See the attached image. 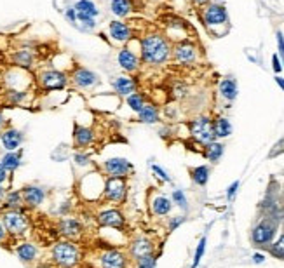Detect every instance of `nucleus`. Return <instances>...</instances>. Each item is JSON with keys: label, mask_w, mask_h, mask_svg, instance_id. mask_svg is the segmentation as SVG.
Returning <instances> with one entry per match:
<instances>
[{"label": "nucleus", "mask_w": 284, "mask_h": 268, "mask_svg": "<svg viewBox=\"0 0 284 268\" xmlns=\"http://www.w3.org/2000/svg\"><path fill=\"white\" fill-rule=\"evenodd\" d=\"M173 49L169 46L168 38L161 33H148L140 40V59L145 65L159 66L166 63L171 56Z\"/></svg>", "instance_id": "obj_1"}, {"label": "nucleus", "mask_w": 284, "mask_h": 268, "mask_svg": "<svg viewBox=\"0 0 284 268\" xmlns=\"http://www.w3.org/2000/svg\"><path fill=\"white\" fill-rule=\"evenodd\" d=\"M53 260L61 268H73L81 261V249L70 241H61L54 244Z\"/></svg>", "instance_id": "obj_2"}, {"label": "nucleus", "mask_w": 284, "mask_h": 268, "mask_svg": "<svg viewBox=\"0 0 284 268\" xmlns=\"http://www.w3.org/2000/svg\"><path fill=\"white\" fill-rule=\"evenodd\" d=\"M37 80H39V85L42 91H63V89L68 85V80L70 77L66 75L65 72L61 70H44V72L39 73L37 77Z\"/></svg>", "instance_id": "obj_3"}, {"label": "nucleus", "mask_w": 284, "mask_h": 268, "mask_svg": "<svg viewBox=\"0 0 284 268\" xmlns=\"http://www.w3.org/2000/svg\"><path fill=\"white\" fill-rule=\"evenodd\" d=\"M0 219L11 235H23L28 230V218L21 209H5Z\"/></svg>", "instance_id": "obj_4"}, {"label": "nucleus", "mask_w": 284, "mask_h": 268, "mask_svg": "<svg viewBox=\"0 0 284 268\" xmlns=\"http://www.w3.org/2000/svg\"><path fill=\"white\" fill-rule=\"evenodd\" d=\"M127 197V181L126 178H112L108 176L105 180L103 199H107L112 204H122Z\"/></svg>", "instance_id": "obj_5"}, {"label": "nucleus", "mask_w": 284, "mask_h": 268, "mask_svg": "<svg viewBox=\"0 0 284 268\" xmlns=\"http://www.w3.org/2000/svg\"><path fill=\"white\" fill-rule=\"evenodd\" d=\"M277 225L274 219H263L261 223H258L256 226L251 232V241H253L255 245L258 247H265L272 242L274 235H276Z\"/></svg>", "instance_id": "obj_6"}, {"label": "nucleus", "mask_w": 284, "mask_h": 268, "mask_svg": "<svg viewBox=\"0 0 284 268\" xmlns=\"http://www.w3.org/2000/svg\"><path fill=\"white\" fill-rule=\"evenodd\" d=\"M100 268H129L131 258L120 249H105L98 258Z\"/></svg>", "instance_id": "obj_7"}, {"label": "nucleus", "mask_w": 284, "mask_h": 268, "mask_svg": "<svg viewBox=\"0 0 284 268\" xmlns=\"http://www.w3.org/2000/svg\"><path fill=\"white\" fill-rule=\"evenodd\" d=\"M190 133L202 145H209L216 139L215 133H213V122L207 117H199V119L192 120L190 122Z\"/></svg>", "instance_id": "obj_8"}, {"label": "nucleus", "mask_w": 284, "mask_h": 268, "mask_svg": "<svg viewBox=\"0 0 284 268\" xmlns=\"http://www.w3.org/2000/svg\"><path fill=\"white\" fill-rule=\"evenodd\" d=\"M103 171L112 178H127L135 171V165L124 157H112L103 162Z\"/></svg>", "instance_id": "obj_9"}, {"label": "nucleus", "mask_w": 284, "mask_h": 268, "mask_svg": "<svg viewBox=\"0 0 284 268\" xmlns=\"http://www.w3.org/2000/svg\"><path fill=\"white\" fill-rule=\"evenodd\" d=\"M70 80H72L73 85L79 89H91V87H96V85L100 84V77H98L94 72H91V70L77 66V68L72 72V75H70Z\"/></svg>", "instance_id": "obj_10"}, {"label": "nucleus", "mask_w": 284, "mask_h": 268, "mask_svg": "<svg viewBox=\"0 0 284 268\" xmlns=\"http://www.w3.org/2000/svg\"><path fill=\"white\" fill-rule=\"evenodd\" d=\"M98 223H100L103 228H115L122 230L126 225V218H124L122 211L115 209V207H110V209L101 211L98 214Z\"/></svg>", "instance_id": "obj_11"}, {"label": "nucleus", "mask_w": 284, "mask_h": 268, "mask_svg": "<svg viewBox=\"0 0 284 268\" xmlns=\"http://www.w3.org/2000/svg\"><path fill=\"white\" fill-rule=\"evenodd\" d=\"M202 19L206 27L213 28V27H220V25H225L228 16H227V9L220 4H209L206 5L202 12Z\"/></svg>", "instance_id": "obj_12"}, {"label": "nucleus", "mask_w": 284, "mask_h": 268, "mask_svg": "<svg viewBox=\"0 0 284 268\" xmlns=\"http://www.w3.org/2000/svg\"><path fill=\"white\" fill-rule=\"evenodd\" d=\"M108 35L114 42L117 44H127L133 38V30L129 28V25L124 23L122 19H114L108 23Z\"/></svg>", "instance_id": "obj_13"}, {"label": "nucleus", "mask_w": 284, "mask_h": 268, "mask_svg": "<svg viewBox=\"0 0 284 268\" xmlns=\"http://www.w3.org/2000/svg\"><path fill=\"white\" fill-rule=\"evenodd\" d=\"M173 57H174V61H178L180 65H190V63L196 61L197 47L194 46L192 42H188V40H185V42H180V44H176V46H174Z\"/></svg>", "instance_id": "obj_14"}, {"label": "nucleus", "mask_w": 284, "mask_h": 268, "mask_svg": "<svg viewBox=\"0 0 284 268\" xmlns=\"http://www.w3.org/2000/svg\"><path fill=\"white\" fill-rule=\"evenodd\" d=\"M0 145L4 146L5 152H16L23 145V133L16 127H7L0 133Z\"/></svg>", "instance_id": "obj_15"}, {"label": "nucleus", "mask_w": 284, "mask_h": 268, "mask_svg": "<svg viewBox=\"0 0 284 268\" xmlns=\"http://www.w3.org/2000/svg\"><path fill=\"white\" fill-rule=\"evenodd\" d=\"M117 63H119V66L124 70V72L135 73L140 70L142 59H140L138 54L133 53L129 47H122V49L119 51V54H117Z\"/></svg>", "instance_id": "obj_16"}, {"label": "nucleus", "mask_w": 284, "mask_h": 268, "mask_svg": "<svg viewBox=\"0 0 284 268\" xmlns=\"http://www.w3.org/2000/svg\"><path fill=\"white\" fill-rule=\"evenodd\" d=\"M5 84L9 89H14V91H27L28 84H30V79H28V73L23 68H12L11 72H7L5 75Z\"/></svg>", "instance_id": "obj_17"}, {"label": "nucleus", "mask_w": 284, "mask_h": 268, "mask_svg": "<svg viewBox=\"0 0 284 268\" xmlns=\"http://www.w3.org/2000/svg\"><path fill=\"white\" fill-rule=\"evenodd\" d=\"M154 242L146 237H138L131 242L129 245V258L133 260H140L143 256H148V254H154Z\"/></svg>", "instance_id": "obj_18"}, {"label": "nucleus", "mask_w": 284, "mask_h": 268, "mask_svg": "<svg viewBox=\"0 0 284 268\" xmlns=\"http://www.w3.org/2000/svg\"><path fill=\"white\" fill-rule=\"evenodd\" d=\"M73 9L77 12V23L85 21V19H96L100 16V9L92 0H77Z\"/></svg>", "instance_id": "obj_19"}, {"label": "nucleus", "mask_w": 284, "mask_h": 268, "mask_svg": "<svg viewBox=\"0 0 284 268\" xmlns=\"http://www.w3.org/2000/svg\"><path fill=\"white\" fill-rule=\"evenodd\" d=\"M58 230L63 237L70 239V241L79 239L82 235V225H81V221L75 218H63L58 225Z\"/></svg>", "instance_id": "obj_20"}, {"label": "nucleus", "mask_w": 284, "mask_h": 268, "mask_svg": "<svg viewBox=\"0 0 284 268\" xmlns=\"http://www.w3.org/2000/svg\"><path fill=\"white\" fill-rule=\"evenodd\" d=\"M21 195H23V202L27 204L28 207H37L46 200V191H44V188L35 187V185L25 187L23 191H21Z\"/></svg>", "instance_id": "obj_21"}, {"label": "nucleus", "mask_w": 284, "mask_h": 268, "mask_svg": "<svg viewBox=\"0 0 284 268\" xmlns=\"http://www.w3.org/2000/svg\"><path fill=\"white\" fill-rule=\"evenodd\" d=\"M136 80L133 79V77H127V75H119L115 77L114 80H112V87H114V91L117 92L119 96H129L133 94V92H136Z\"/></svg>", "instance_id": "obj_22"}, {"label": "nucleus", "mask_w": 284, "mask_h": 268, "mask_svg": "<svg viewBox=\"0 0 284 268\" xmlns=\"http://www.w3.org/2000/svg\"><path fill=\"white\" fill-rule=\"evenodd\" d=\"M73 143L79 148H85L94 143V131L85 126H75L73 129Z\"/></svg>", "instance_id": "obj_23"}, {"label": "nucleus", "mask_w": 284, "mask_h": 268, "mask_svg": "<svg viewBox=\"0 0 284 268\" xmlns=\"http://www.w3.org/2000/svg\"><path fill=\"white\" fill-rule=\"evenodd\" d=\"M12 63H14V66H18V68H23V70L31 68L35 63V51L28 49V47L18 49L12 54Z\"/></svg>", "instance_id": "obj_24"}, {"label": "nucleus", "mask_w": 284, "mask_h": 268, "mask_svg": "<svg viewBox=\"0 0 284 268\" xmlns=\"http://www.w3.org/2000/svg\"><path fill=\"white\" fill-rule=\"evenodd\" d=\"M110 11L115 18L124 19L133 12V4H131V0H112Z\"/></svg>", "instance_id": "obj_25"}, {"label": "nucleus", "mask_w": 284, "mask_h": 268, "mask_svg": "<svg viewBox=\"0 0 284 268\" xmlns=\"http://www.w3.org/2000/svg\"><path fill=\"white\" fill-rule=\"evenodd\" d=\"M220 94H222V98H225L227 101H234L235 98H237V82L234 80V79H223L222 82H220Z\"/></svg>", "instance_id": "obj_26"}, {"label": "nucleus", "mask_w": 284, "mask_h": 268, "mask_svg": "<svg viewBox=\"0 0 284 268\" xmlns=\"http://www.w3.org/2000/svg\"><path fill=\"white\" fill-rule=\"evenodd\" d=\"M136 115H138V120L142 124H157L159 122V110L154 107V105L146 103Z\"/></svg>", "instance_id": "obj_27"}, {"label": "nucleus", "mask_w": 284, "mask_h": 268, "mask_svg": "<svg viewBox=\"0 0 284 268\" xmlns=\"http://www.w3.org/2000/svg\"><path fill=\"white\" fill-rule=\"evenodd\" d=\"M213 133L216 138H228L232 134V124L225 117H218L216 120H213Z\"/></svg>", "instance_id": "obj_28"}, {"label": "nucleus", "mask_w": 284, "mask_h": 268, "mask_svg": "<svg viewBox=\"0 0 284 268\" xmlns=\"http://www.w3.org/2000/svg\"><path fill=\"white\" fill-rule=\"evenodd\" d=\"M171 209H173V204H171V200H169L168 197L159 195V197H155V199L152 200V211H154L155 216L169 214Z\"/></svg>", "instance_id": "obj_29"}, {"label": "nucleus", "mask_w": 284, "mask_h": 268, "mask_svg": "<svg viewBox=\"0 0 284 268\" xmlns=\"http://www.w3.org/2000/svg\"><path fill=\"white\" fill-rule=\"evenodd\" d=\"M16 254H18V258H20L21 261L30 263V261H33L35 256H37V247H35L33 244H30V242H21V244L16 247Z\"/></svg>", "instance_id": "obj_30"}, {"label": "nucleus", "mask_w": 284, "mask_h": 268, "mask_svg": "<svg viewBox=\"0 0 284 268\" xmlns=\"http://www.w3.org/2000/svg\"><path fill=\"white\" fill-rule=\"evenodd\" d=\"M0 164L7 169V172H14L21 165V152H7L2 157Z\"/></svg>", "instance_id": "obj_31"}, {"label": "nucleus", "mask_w": 284, "mask_h": 268, "mask_svg": "<svg viewBox=\"0 0 284 268\" xmlns=\"http://www.w3.org/2000/svg\"><path fill=\"white\" fill-rule=\"evenodd\" d=\"M4 207L5 209H21L23 207V195H21V191L18 190L7 191V195L4 199Z\"/></svg>", "instance_id": "obj_32"}, {"label": "nucleus", "mask_w": 284, "mask_h": 268, "mask_svg": "<svg viewBox=\"0 0 284 268\" xmlns=\"http://www.w3.org/2000/svg\"><path fill=\"white\" fill-rule=\"evenodd\" d=\"M30 98V92L28 91H14V89H9L7 91V101L9 105H14V107H20L25 105Z\"/></svg>", "instance_id": "obj_33"}, {"label": "nucleus", "mask_w": 284, "mask_h": 268, "mask_svg": "<svg viewBox=\"0 0 284 268\" xmlns=\"http://www.w3.org/2000/svg\"><path fill=\"white\" fill-rule=\"evenodd\" d=\"M190 176H192V180L196 181L197 185L204 187V185L207 183V180H209V167H207V165L194 167L192 171H190Z\"/></svg>", "instance_id": "obj_34"}, {"label": "nucleus", "mask_w": 284, "mask_h": 268, "mask_svg": "<svg viewBox=\"0 0 284 268\" xmlns=\"http://www.w3.org/2000/svg\"><path fill=\"white\" fill-rule=\"evenodd\" d=\"M204 155H206V159H209L211 162H218L220 157L223 155V145L222 143H209V145H206V152H204Z\"/></svg>", "instance_id": "obj_35"}, {"label": "nucleus", "mask_w": 284, "mask_h": 268, "mask_svg": "<svg viewBox=\"0 0 284 268\" xmlns=\"http://www.w3.org/2000/svg\"><path fill=\"white\" fill-rule=\"evenodd\" d=\"M126 101H127V107L135 111V113H138V111L146 105L145 98H143V94H140V92H133V94H129L126 98Z\"/></svg>", "instance_id": "obj_36"}, {"label": "nucleus", "mask_w": 284, "mask_h": 268, "mask_svg": "<svg viewBox=\"0 0 284 268\" xmlns=\"http://www.w3.org/2000/svg\"><path fill=\"white\" fill-rule=\"evenodd\" d=\"M269 251L274 258H279V260H284V234L277 239L274 244L269 245Z\"/></svg>", "instance_id": "obj_37"}, {"label": "nucleus", "mask_w": 284, "mask_h": 268, "mask_svg": "<svg viewBox=\"0 0 284 268\" xmlns=\"http://www.w3.org/2000/svg\"><path fill=\"white\" fill-rule=\"evenodd\" d=\"M155 263H157V258L154 254H148L136 260V268H155Z\"/></svg>", "instance_id": "obj_38"}, {"label": "nucleus", "mask_w": 284, "mask_h": 268, "mask_svg": "<svg viewBox=\"0 0 284 268\" xmlns=\"http://www.w3.org/2000/svg\"><path fill=\"white\" fill-rule=\"evenodd\" d=\"M204 251H206V237L200 239L199 245H197V249H196V256H194L192 268H197V267H199L200 260H202V256H204Z\"/></svg>", "instance_id": "obj_39"}, {"label": "nucleus", "mask_w": 284, "mask_h": 268, "mask_svg": "<svg viewBox=\"0 0 284 268\" xmlns=\"http://www.w3.org/2000/svg\"><path fill=\"white\" fill-rule=\"evenodd\" d=\"M173 200H174V204H176L178 207L187 209V197H185V193L181 190H174L173 191Z\"/></svg>", "instance_id": "obj_40"}, {"label": "nucleus", "mask_w": 284, "mask_h": 268, "mask_svg": "<svg viewBox=\"0 0 284 268\" xmlns=\"http://www.w3.org/2000/svg\"><path fill=\"white\" fill-rule=\"evenodd\" d=\"M73 161H75V164L77 165H89L91 164V157H89L87 153H75V157H73Z\"/></svg>", "instance_id": "obj_41"}, {"label": "nucleus", "mask_w": 284, "mask_h": 268, "mask_svg": "<svg viewBox=\"0 0 284 268\" xmlns=\"http://www.w3.org/2000/svg\"><path fill=\"white\" fill-rule=\"evenodd\" d=\"M277 49H279V57L284 68V35L281 31H277Z\"/></svg>", "instance_id": "obj_42"}, {"label": "nucleus", "mask_w": 284, "mask_h": 268, "mask_svg": "<svg viewBox=\"0 0 284 268\" xmlns=\"http://www.w3.org/2000/svg\"><path fill=\"white\" fill-rule=\"evenodd\" d=\"M152 171L157 174V178H161L162 181H166V183H169L171 181V178H169V174L164 171V169L161 167V165H152Z\"/></svg>", "instance_id": "obj_43"}, {"label": "nucleus", "mask_w": 284, "mask_h": 268, "mask_svg": "<svg viewBox=\"0 0 284 268\" xmlns=\"http://www.w3.org/2000/svg\"><path fill=\"white\" fill-rule=\"evenodd\" d=\"M272 68H274V72H276V73L283 72V63H281L279 54H274V56H272Z\"/></svg>", "instance_id": "obj_44"}, {"label": "nucleus", "mask_w": 284, "mask_h": 268, "mask_svg": "<svg viewBox=\"0 0 284 268\" xmlns=\"http://www.w3.org/2000/svg\"><path fill=\"white\" fill-rule=\"evenodd\" d=\"M65 18L68 19L70 23H73V25L77 23V12H75V9H73V7L66 9V11H65Z\"/></svg>", "instance_id": "obj_45"}, {"label": "nucleus", "mask_w": 284, "mask_h": 268, "mask_svg": "<svg viewBox=\"0 0 284 268\" xmlns=\"http://www.w3.org/2000/svg\"><path fill=\"white\" fill-rule=\"evenodd\" d=\"M237 188H239V181H234V183L228 187V191H227V199L228 200H232L234 199V195H235V191H237Z\"/></svg>", "instance_id": "obj_46"}, {"label": "nucleus", "mask_w": 284, "mask_h": 268, "mask_svg": "<svg viewBox=\"0 0 284 268\" xmlns=\"http://www.w3.org/2000/svg\"><path fill=\"white\" fill-rule=\"evenodd\" d=\"M277 153H284V139H281V141L274 146V150L270 152V157H276Z\"/></svg>", "instance_id": "obj_47"}, {"label": "nucleus", "mask_w": 284, "mask_h": 268, "mask_svg": "<svg viewBox=\"0 0 284 268\" xmlns=\"http://www.w3.org/2000/svg\"><path fill=\"white\" fill-rule=\"evenodd\" d=\"M181 223H183V218H181V216H176V218H173V219H171V223H169V230L173 232V230L178 228Z\"/></svg>", "instance_id": "obj_48"}, {"label": "nucleus", "mask_w": 284, "mask_h": 268, "mask_svg": "<svg viewBox=\"0 0 284 268\" xmlns=\"http://www.w3.org/2000/svg\"><path fill=\"white\" fill-rule=\"evenodd\" d=\"M5 237H7V230H5L4 223H2V219H0V244L5 241Z\"/></svg>", "instance_id": "obj_49"}, {"label": "nucleus", "mask_w": 284, "mask_h": 268, "mask_svg": "<svg viewBox=\"0 0 284 268\" xmlns=\"http://www.w3.org/2000/svg\"><path fill=\"white\" fill-rule=\"evenodd\" d=\"M7 174H9V172H7V169H5L4 165L0 164V185H2L5 180H7Z\"/></svg>", "instance_id": "obj_50"}, {"label": "nucleus", "mask_w": 284, "mask_h": 268, "mask_svg": "<svg viewBox=\"0 0 284 268\" xmlns=\"http://www.w3.org/2000/svg\"><path fill=\"white\" fill-rule=\"evenodd\" d=\"M253 261H255V263H263V261H265V256H263V254H255V256H253Z\"/></svg>", "instance_id": "obj_51"}, {"label": "nucleus", "mask_w": 284, "mask_h": 268, "mask_svg": "<svg viewBox=\"0 0 284 268\" xmlns=\"http://www.w3.org/2000/svg\"><path fill=\"white\" fill-rule=\"evenodd\" d=\"M5 195H7V190H5V188L2 187V185H0V200H2V202H4Z\"/></svg>", "instance_id": "obj_52"}, {"label": "nucleus", "mask_w": 284, "mask_h": 268, "mask_svg": "<svg viewBox=\"0 0 284 268\" xmlns=\"http://www.w3.org/2000/svg\"><path fill=\"white\" fill-rule=\"evenodd\" d=\"M276 82H277V85H279V87L284 91V79H283V77L277 75V77H276Z\"/></svg>", "instance_id": "obj_53"}, {"label": "nucleus", "mask_w": 284, "mask_h": 268, "mask_svg": "<svg viewBox=\"0 0 284 268\" xmlns=\"http://www.w3.org/2000/svg\"><path fill=\"white\" fill-rule=\"evenodd\" d=\"M4 124H5L4 113H2V111H0V133H2V129H4Z\"/></svg>", "instance_id": "obj_54"}, {"label": "nucleus", "mask_w": 284, "mask_h": 268, "mask_svg": "<svg viewBox=\"0 0 284 268\" xmlns=\"http://www.w3.org/2000/svg\"><path fill=\"white\" fill-rule=\"evenodd\" d=\"M194 2H196L197 5H202V4H206L207 0H194Z\"/></svg>", "instance_id": "obj_55"}]
</instances>
